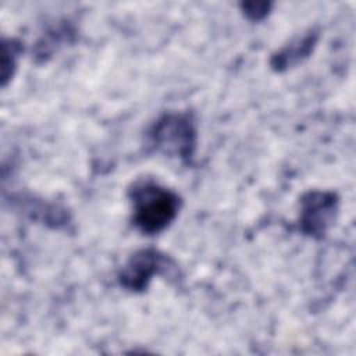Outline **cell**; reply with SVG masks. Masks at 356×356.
Instances as JSON below:
<instances>
[{
    "label": "cell",
    "instance_id": "6da1fadb",
    "mask_svg": "<svg viewBox=\"0 0 356 356\" xmlns=\"http://www.w3.org/2000/svg\"><path fill=\"white\" fill-rule=\"evenodd\" d=\"M128 195L132 221L146 235L164 231L175 220L181 207V197L174 191L149 179L135 182Z\"/></svg>",
    "mask_w": 356,
    "mask_h": 356
},
{
    "label": "cell",
    "instance_id": "7a4b0ae2",
    "mask_svg": "<svg viewBox=\"0 0 356 356\" xmlns=\"http://www.w3.org/2000/svg\"><path fill=\"white\" fill-rule=\"evenodd\" d=\"M149 139L157 152L191 163L197 140L195 118L191 113H167L152 125Z\"/></svg>",
    "mask_w": 356,
    "mask_h": 356
},
{
    "label": "cell",
    "instance_id": "3957f363",
    "mask_svg": "<svg viewBox=\"0 0 356 356\" xmlns=\"http://www.w3.org/2000/svg\"><path fill=\"white\" fill-rule=\"evenodd\" d=\"M154 275H178L177 263L165 253L146 248L135 252L118 273V282L131 292H143Z\"/></svg>",
    "mask_w": 356,
    "mask_h": 356
},
{
    "label": "cell",
    "instance_id": "277c9868",
    "mask_svg": "<svg viewBox=\"0 0 356 356\" xmlns=\"http://www.w3.org/2000/svg\"><path fill=\"white\" fill-rule=\"evenodd\" d=\"M339 200L334 192L310 191L300 197L299 231L314 239H321L338 216Z\"/></svg>",
    "mask_w": 356,
    "mask_h": 356
},
{
    "label": "cell",
    "instance_id": "5b68a950",
    "mask_svg": "<svg viewBox=\"0 0 356 356\" xmlns=\"http://www.w3.org/2000/svg\"><path fill=\"white\" fill-rule=\"evenodd\" d=\"M318 31L309 29L306 33L293 38L289 43L273 54L270 61L273 70L281 72L303 63L313 53L318 42Z\"/></svg>",
    "mask_w": 356,
    "mask_h": 356
},
{
    "label": "cell",
    "instance_id": "8992f818",
    "mask_svg": "<svg viewBox=\"0 0 356 356\" xmlns=\"http://www.w3.org/2000/svg\"><path fill=\"white\" fill-rule=\"evenodd\" d=\"M72 35L74 31L68 25H58L56 28H51L36 43V56L46 60L49 56L57 51L60 46H64L67 42H70L72 39Z\"/></svg>",
    "mask_w": 356,
    "mask_h": 356
},
{
    "label": "cell",
    "instance_id": "52a82bcc",
    "mask_svg": "<svg viewBox=\"0 0 356 356\" xmlns=\"http://www.w3.org/2000/svg\"><path fill=\"white\" fill-rule=\"evenodd\" d=\"M21 53L19 43L14 39L3 40V58H1V85L6 86L8 79L14 75L17 68V60Z\"/></svg>",
    "mask_w": 356,
    "mask_h": 356
},
{
    "label": "cell",
    "instance_id": "ba28073f",
    "mask_svg": "<svg viewBox=\"0 0 356 356\" xmlns=\"http://www.w3.org/2000/svg\"><path fill=\"white\" fill-rule=\"evenodd\" d=\"M271 4L270 3H243L242 10L245 15L252 21H260L268 14Z\"/></svg>",
    "mask_w": 356,
    "mask_h": 356
}]
</instances>
